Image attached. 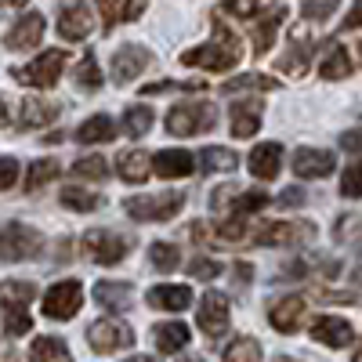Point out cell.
<instances>
[{
  "mask_svg": "<svg viewBox=\"0 0 362 362\" xmlns=\"http://www.w3.org/2000/svg\"><path fill=\"white\" fill-rule=\"evenodd\" d=\"M29 0H0V8H25Z\"/></svg>",
  "mask_w": 362,
  "mask_h": 362,
  "instance_id": "cell-54",
  "label": "cell"
},
{
  "mask_svg": "<svg viewBox=\"0 0 362 362\" xmlns=\"http://www.w3.org/2000/svg\"><path fill=\"white\" fill-rule=\"evenodd\" d=\"M272 199H268V192H261V189H247V192H235L232 199H228V214H257V210H264Z\"/></svg>",
  "mask_w": 362,
  "mask_h": 362,
  "instance_id": "cell-32",
  "label": "cell"
},
{
  "mask_svg": "<svg viewBox=\"0 0 362 362\" xmlns=\"http://www.w3.org/2000/svg\"><path fill=\"white\" fill-rule=\"evenodd\" d=\"M341 25H344V29H358V25H362V0H355L351 11H348V18H344Z\"/></svg>",
  "mask_w": 362,
  "mask_h": 362,
  "instance_id": "cell-51",
  "label": "cell"
},
{
  "mask_svg": "<svg viewBox=\"0 0 362 362\" xmlns=\"http://www.w3.org/2000/svg\"><path fill=\"white\" fill-rule=\"evenodd\" d=\"M124 362H156V358H148V355H131V358H124Z\"/></svg>",
  "mask_w": 362,
  "mask_h": 362,
  "instance_id": "cell-55",
  "label": "cell"
},
{
  "mask_svg": "<svg viewBox=\"0 0 362 362\" xmlns=\"http://www.w3.org/2000/svg\"><path fill=\"white\" fill-rule=\"evenodd\" d=\"M225 362H261V344L254 337H235L225 348Z\"/></svg>",
  "mask_w": 362,
  "mask_h": 362,
  "instance_id": "cell-37",
  "label": "cell"
},
{
  "mask_svg": "<svg viewBox=\"0 0 362 362\" xmlns=\"http://www.w3.org/2000/svg\"><path fill=\"white\" fill-rule=\"evenodd\" d=\"M153 66V54L138 44H124L119 51H112V80L116 83H131L134 76H141Z\"/></svg>",
  "mask_w": 362,
  "mask_h": 362,
  "instance_id": "cell-11",
  "label": "cell"
},
{
  "mask_svg": "<svg viewBox=\"0 0 362 362\" xmlns=\"http://www.w3.org/2000/svg\"><path fill=\"white\" fill-rule=\"evenodd\" d=\"M153 124H156V116H153V109H145V105H131V109L124 112V131L134 134V138H141Z\"/></svg>",
  "mask_w": 362,
  "mask_h": 362,
  "instance_id": "cell-38",
  "label": "cell"
},
{
  "mask_svg": "<svg viewBox=\"0 0 362 362\" xmlns=\"http://www.w3.org/2000/svg\"><path fill=\"white\" fill-rule=\"evenodd\" d=\"M90 29H95V15H90L87 4H69L58 11V37L62 40H87Z\"/></svg>",
  "mask_w": 362,
  "mask_h": 362,
  "instance_id": "cell-14",
  "label": "cell"
},
{
  "mask_svg": "<svg viewBox=\"0 0 362 362\" xmlns=\"http://www.w3.org/2000/svg\"><path fill=\"white\" fill-rule=\"evenodd\" d=\"M239 167V156L232 148H221V145H206L199 153V170L203 174H225V170H235Z\"/></svg>",
  "mask_w": 362,
  "mask_h": 362,
  "instance_id": "cell-25",
  "label": "cell"
},
{
  "mask_svg": "<svg viewBox=\"0 0 362 362\" xmlns=\"http://www.w3.org/2000/svg\"><path fill=\"white\" fill-rule=\"evenodd\" d=\"M239 58H243L239 37L225 22H214V37H210L206 44H199V47H189L185 54H181V62L192 66V69H206V73H228V69L239 66Z\"/></svg>",
  "mask_w": 362,
  "mask_h": 362,
  "instance_id": "cell-1",
  "label": "cell"
},
{
  "mask_svg": "<svg viewBox=\"0 0 362 362\" xmlns=\"http://www.w3.org/2000/svg\"><path fill=\"white\" fill-rule=\"evenodd\" d=\"M305 312H308V300L300 297V293H290L283 300H276L268 312V322L279 329V334H297L300 322H305Z\"/></svg>",
  "mask_w": 362,
  "mask_h": 362,
  "instance_id": "cell-12",
  "label": "cell"
},
{
  "mask_svg": "<svg viewBox=\"0 0 362 362\" xmlns=\"http://www.w3.org/2000/svg\"><path fill=\"white\" fill-rule=\"evenodd\" d=\"M276 203H279V206H286V210H290V206H305V192H300V189H286Z\"/></svg>",
  "mask_w": 362,
  "mask_h": 362,
  "instance_id": "cell-50",
  "label": "cell"
},
{
  "mask_svg": "<svg viewBox=\"0 0 362 362\" xmlns=\"http://www.w3.org/2000/svg\"><path fill=\"white\" fill-rule=\"evenodd\" d=\"M355 362H362V348H358V351H355Z\"/></svg>",
  "mask_w": 362,
  "mask_h": 362,
  "instance_id": "cell-58",
  "label": "cell"
},
{
  "mask_svg": "<svg viewBox=\"0 0 362 362\" xmlns=\"http://www.w3.org/2000/svg\"><path fill=\"white\" fill-rule=\"evenodd\" d=\"M250 174L257 181H272L279 170H283V145L279 141H264V145H254V153H250Z\"/></svg>",
  "mask_w": 362,
  "mask_h": 362,
  "instance_id": "cell-17",
  "label": "cell"
},
{
  "mask_svg": "<svg viewBox=\"0 0 362 362\" xmlns=\"http://www.w3.org/2000/svg\"><path fill=\"white\" fill-rule=\"evenodd\" d=\"M279 80H272V76H261V73H243V76H235L225 83V95H235V90H276Z\"/></svg>",
  "mask_w": 362,
  "mask_h": 362,
  "instance_id": "cell-35",
  "label": "cell"
},
{
  "mask_svg": "<svg viewBox=\"0 0 362 362\" xmlns=\"http://www.w3.org/2000/svg\"><path fill=\"white\" fill-rule=\"evenodd\" d=\"M148 0H98V8L105 15V29L119 25V22H134L145 11Z\"/></svg>",
  "mask_w": 362,
  "mask_h": 362,
  "instance_id": "cell-23",
  "label": "cell"
},
{
  "mask_svg": "<svg viewBox=\"0 0 362 362\" xmlns=\"http://www.w3.org/2000/svg\"><path fill=\"white\" fill-rule=\"evenodd\" d=\"M283 18H286V11H283V8H272V15H264V18H261V25L254 29V51H257V54H264V51L272 47V40H276L279 25H283Z\"/></svg>",
  "mask_w": 362,
  "mask_h": 362,
  "instance_id": "cell-30",
  "label": "cell"
},
{
  "mask_svg": "<svg viewBox=\"0 0 362 362\" xmlns=\"http://www.w3.org/2000/svg\"><path fill=\"white\" fill-rule=\"evenodd\" d=\"M87 344L98 355H109V351H119V348H131L134 329L127 322H119V319H98V322L87 326Z\"/></svg>",
  "mask_w": 362,
  "mask_h": 362,
  "instance_id": "cell-7",
  "label": "cell"
},
{
  "mask_svg": "<svg viewBox=\"0 0 362 362\" xmlns=\"http://www.w3.org/2000/svg\"><path fill=\"white\" fill-rule=\"evenodd\" d=\"M196 319H199V329H203L206 337H221L225 329H228V297L218 293V290L203 293Z\"/></svg>",
  "mask_w": 362,
  "mask_h": 362,
  "instance_id": "cell-10",
  "label": "cell"
},
{
  "mask_svg": "<svg viewBox=\"0 0 362 362\" xmlns=\"http://www.w3.org/2000/svg\"><path fill=\"white\" fill-rule=\"evenodd\" d=\"M167 90H203V80H160V83H145L141 95H167Z\"/></svg>",
  "mask_w": 362,
  "mask_h": 362,
  "instance_id": "cell-43",
  "label": "cell"
},
{
  "mask_svg": "<svg viewBox=\"0 0 362 362\" xmlns=\"http://www.w3.org/2000/svg\"><path fill=\"white\" fill-rule=\"evenodd\" d=\"M112 138H116V127H112V116H105V112L83 119V124L76 127L80 145H102V141H112Z\"/></svg>",
  "mask_w": 362,
  "mask_h": 362,
  "instance_id": "cell-22",
  "label": "cell"
},
{
  "mask_svg": "<svg viewBox=\"0 0 362 362\" xmlns=\"http://www.w3.org/2000/svg\"><path fill=\"white\" fill-rule=\"evenodd\" d=\"M127 239L124 235H116L109 228H90L83 235V254L95 261V264H116V261H124L127 257Z\"/></svg>",
  "mask_w": 362,
  "mask_h": 362,
  "instance_id": "cell-8",
  "label": "cell"
},
{
  "mask_svg": "<svg viewBox=\"0 0 362 362\" xmlns=\"http://www.w3.org/2000/svg\"><path fill=\"white\" fill-rule=\"evenodd\" d=\"M95 305H102L105 312H127L131 308V283H112V279L95 283Z\"/></svg>",
  "mask_w": 362,
  "mask_h": 362,
  "instance_id": "cell-21",
  "label": "cell"
},
{
  "mask_svg": "<svg viewBox=\"0 0 362 362\" xmlns=\"http://www.w3.org/2000/svg\"><path fill=\"white\" fill-rule=\"evenodd\" d=\"M29 326H33V319H29V308H4V334H8V337L29 334Z\"/></svg>",
  "mask_w": 362,
  "mask_h": 362,
  "instance_id": "cell-42",
  "label": "cell"
},
{
  "mask_svg": "<svg viewBox=\"0 0 362 362\" xmlns=\"http://www.w3.org/2000/svg\"><path fill=\"white\" fill-rule=\"evenodd\" d=\"M232 272H235V279H239V283H247V279L254 276V268H250V264H235Z\"/></svg>",
  "mask_w": 362,
  "mask_h": 362,
  "instance_id": "cell-52",
  "label": "cell"
},
{
  "mask_svg": "<svg viewBox=\"0 0 362 362\" xmlns=\"http://www.w3.org/2000/svg\"><path fill=\"white\" fill-rule=\"evenodd\" d=\"M276 362H300V358H290V355H279Z\"/></svg>",
  "mask_w": 362,
  "mask_h": 362,
  "instance_id": "cell-56",
  "label": "cell"
},
{
  "mask_svg": "<svg viewBox=\"0 0 362 362\" xmlns=\"http://www.w3.org/2000/svg\"><path fill=\"white\" fill-rule=\"evenodd\" d=\"M76 87L80 90H90V95H95V90L102 87V73H98V58L95 54H83L80 62H76Z\"/></svg>",
  "mask_w": 362,
  "mask_h": 362,
  "instance_id": "cell-33",
  "label": "cell"
},
{
  "mask_svg": "<svg viewBox=\"0 0 362 362\" xmlns=\"http://www.w3.org/2000/svg\"><path fill=\"white\" fill-rule=\"evenodd\" d=\"M261 127V105L257 102H239L232 105V134L235 138H254Z\"/></svg>",
  "mask_w": 362,
  "mask_h": 362,
  "instance_id": "cell-24",
  "label": "cell"
},
{
  "mask_svg": "<svg viewBox=\"0 0 362 362\" xmlns=\"http://www.w3.org/2000/svg\"><path fill=\"white\" fill-rule=\"evenodd\" d=\"M58 177V163L54 160H37V163H29V174H25V192H37L44 189L47 181Z\"/></svg>",
  "mask_w": 362,
  "mask_h": 362,
  "instance_id": "cell-36",
  "label": "cell"
},
{
  "mask_svg": "<svg viewBox=\"0 0 362 362\" xmlns=\"http://www.w3.org/2000/svg\"><path fill=\"white\" fill-rule=\"evenodd\" d=\"M341 145H344V153H362V127H351V131H344Z\"/></svg>",
  "mask_w": 362,
  "mask_h": 362,
  "instance_id": "cell-49",
  "label": "cell"
},
{
  "mask_svg": "<svg viewBox=\"0 0 362 362\" xmlns=\"http://www.w3.org/2000/svg\"><path fill=\"white\" fill-rule=\"evenodd\" d=\"M312 337L322 341L326 348H348V344L355 341V329H351V322L341 319V315H319V319L312 322Z\"/></svg>",
  "mask_w": 362,
  "mask_h": 362,
  "instance_id": "cell-15",
  "label": "cell"
},
{
  "mask_svg": "<svg viewBox=\"0 0 362 362\" xmlns=\"http://www.w3.org/2000/svg\"><path fill=\"white\" fill-rule=\"evenodd\" d=\"M116 170H119V177H124V181H131V185H141L153 167H148V156L141 153V148H131V153H119Z\"/></svg>",
  "mask_w": 362,
  "mask_h": 362,
  "instance_id": "cell-26",
  "label": "cell"
},
{
  "mask_svg": "<svg viewBox=\"0 0 362 362\" xmlns=\"http://www.w3.org/2000/svg\"><path fill=\"white\" fill-rule=\"evenodd\" d=\"M62 66H66V51H44V54H37L29 66H22V69H15L11 76L18 80V83H25V87H54L58 83V76H62Z\"/></svg>",
  "mask_w": 362,
  "mask_h": 362,
  "instance_id": "cell-6",
  "label": "cell"
},
{
  "mask_svg": "<svg viewBox=\"0 0 362 362\" xmlns=\"http://www.w3.org/2000/svg\"><path fill=\"white\" fill-rule=\"evenodd\" d=\"M308 54H312V51H308V44H305V40H297V44L290 47V54H279V62H276V66H279V73L300 76V73L308 69Z\"/></svg>",
  "mask_w": 362,
  "mask_h": 362,
  "instance_id": "cell-34",
  "label": "cell"
},
{
  "mask_svg": "<svg viewBox=\"0 0 362 362\" xmlns=\"http://www.w3.org/2000/svg\"><path fill=\"white\" fill-rule=\"evenodd\" d=\"M355 279H358V283H362V264H358V268H355Z\"/></svg>",
  "mask_w": 362,
  "mask_h": 362,
  "instance_id": "cell-57",
  "label": "cell"
},
{
  "mask_svg": "<svg viewBox=\"0 0 362 362\" xmlns=\"http://www.w3.org/2000/svg\"><path fill=\"white\" fill-rule=\"evenodd\" d=\"M218 272H221V264L210 261V257H196V261L189 264V276H192V279H214Z\"/></svg>",
  "mask_w": 362,
  "mask_h": 362,
  "instance_id": "cell-47",
  "label": "cell"
},
{
  "mask_svg": "<svg viewBox=\"0 0 362 362\" xmlns=\"http://www.w3.org/2000/svg\"><path fill=\"white\" fill-rule=\"evenodd\" d=\"M148 167L170 181V177H189L196 170V160L185 153V148H163V153H156L153 160H148Z\"/></svg>",
  "mask_w": 362,
  "mask_h": 362,
  "instance_id": "cell-18",
  "label": "cell"
},
{
  "mask_svg": "<svg viewBox=\"0 0 362 362\" xmlns=\"http://www.w3.org/2000/svg\"><path fill=\"white\" fill-rule=\"evenodd\" d=\"M153 337H156V348H160V351L174 355V351H181V348L189 344V326L177 322V319H174V322H160Z\"/></svg>",
  "mask_w": 362,
  "mask_h": 362,
  "instance_id": "cell-27",
  "label": "cell"
},
{
  "mask_svg": "<svg viewBox=\"0 0 362 362\" xmlns=\"http://www.w3.org/2000/svg\"><path fill=\"white\" fill-rule=\"evenodd\" d=\"M148 261H153L156 272H174L181 264V254L174 250V243H153L148 247Z\"/></svg>",
  "mask_w": 362,
  "mask_h": 362,
  "instance_id": "cell-41",
  "label": "cell"
},
{
  "mask_svg": "<svg viewBox=\"0 0 362 362\" xmlns=\"http://www.w3.org/2000/svg\"><path fill=\"white\" fill-rule=\"evenodd\" d=\"M58 109L54 102H44V98H25L22 102V112H18V127H25V131H33V127H47V124H54L58 119Z\"/></svg>",
  "mask_w": 362,
  "mask_h": 362,
  "instance_id": "cell-20",
  "label": "cell"
},
{
  "mask_svg": "<svg viewBox=\"0 0 362 362\" xmlns=\"http://www.w3.org/2000/svg\"><path fill=\"white\" fill-rule=\"evenodd\" d=\"M62 206H69V210H76V214H87V210H98L102 206V196H95V192H83V189H62Z\"/></svg>",
  "mask_w": 362,
  "mask_h": 362,
  "instance_id": "cell-39",
  "label": "cell"
},
{
  "mask_svg": "<svg viewBox=\"0 0 362 362\" xmlns=\"http://www.w3.org/2000/svg\"><path fill=\"white\" fill-rule=\"evenodd\" d=\"M44 37V15L40 11H29L22 15L8 33H4V47L8 51H29V47H37Z\"/></svg>",
  "mask_w": 362,
  "mask_h": 362,
  "instance_id": "cell-13",
  "label": "cell"
},
{
  "mask_svg": "<svg viewBox=\"0 0 362 362\" xmlns=\"http://www.w3.org/2000/svg\"><path fill=\"white\" fill-rule=\"evenodd\" d=\"M250 239L261 247H300L315 239V225L312 221H264Z\"/></svg>",
  "mask_w": 362,
  "mask_h": 362,
  "instance_id": "cell-4",
  "label": "cell"
},
{
  "mask_svg": "<svg viewBox=\"0 0 362 362\" xmlns=\"http://www.w3.org/2000/svg\"><path fill=\"white\" fill-rule=\"evenodd\" d=\"M341 192L348 199H362V163H351L344 174H341Z\"/></svg>",
  "mask_w": 362,
  "mask_h": 362,
  "instance_id": "cell-45",
  "label": "cell"
},
{
  "mask_svg": "<svg viewBox=\"0 0 362 362\" xmlns=\"http://www.w3.org/2000/svg\"><path fill=\"white\" fill-rule=\"evenodd\" d=\"M40 247H44V239H40L37 228L18 225V221H11V225L0 228V261H8V264L29 261V257L40 254Z\"/></svg>",
  "mask_w": 362,
  "mask_h": 362,
  "instance_id": "cell-3",
  "label": "cell"
},
{
  "mask_svg": "<svg viewBox=\"0 0 362 362\" xmlns=\"http://www.w3.org/2000/svg\"><path fill=\"white\" fill-rule=\"evenodd\" d=\"M189 362H203V358H189Z\"/></svg>",
  "mask_w": 362,
  "mask_h": 362,
  "instance_id": "cell-59",
  "label": "cell"
},
{
  "mask_svg": "<svg viewBox=\"0 0 362 362\" xmlns=\"http://www.w3.org/2000/svg\"><path fill=\"white\" fill-rule=\"evenodd\" d=\"M11 124V112H8V98L0 95V127H8Z\"/></svg>",
  "mask_w": 362,
  "mask_h": 362,
  "instance_id": "cell-53",
  "label": "cell"
},
{
  "mask_svg": "<svg viewBox=\"0 0 362 362\" xmlns=\"http://www.w3.org/2000/svg\"><path fill=\"white\" fill-rule=\"evenodd\" d=\"M290 163H293L297 177H329L334 174V153H326V148H297Z\"/></svg>",
  "mask_w": 362,
  "mask_h": 362,
  "instance_id": "cell-16",
  "label": "cell"
},
{
  "mask_svg": "<svg viewBox=\"0 0 362 362\" xmlns=\"http://www.w3.org/2000/svg\"><path fill=\"white\" fill-rule=\"evenodd\" d=\"M83 305V286L76 279H62V283H54L47 293H44V315L47 319H73Z\"/></svg>",
  "mask_w": 362,
  "mask_h": 362,
  "instance_id": "cell-9",
  "label": "cell"
},
{
  "mask_svg": "<svg viewBox=\"0 0 362 362\" xmlns=\"http://www.w3.org/2000/svg\"><path fill=\"white\" fill-rule=\"evenodd\" d=\"M29 362H73L66 341L58 337H37L33 344H29Z\"/></svg>",
  "mask_w": 362,
  "mask_h": 362,
  "instance_id": "cell-28",
  "label": "cell"
},
{
  "mask_svg": "<svg viewBox=\"0 0 362 362\" xmlns=\"http://www.w3.org/2000/svg\"><path fill=\"white\" fill-rule=\"evenodd\" d=\"M148 305L160 308V312H185L192 305V290L189 286H174V283L153 286L148 290Z\"/></svg>",
  "mask_w": 362,
  "mask_h": 362,
  "instance_id": "cell-19",
  "label": "cell"
},
{
  "mask_svg": "<svg viewBox=\"0 0 362 362\" xmlns=\"http://www.w3.org/2000/svg\"><path fill=\"white\" fill-rule=\"evenodd\" d=\"M218 124V109L206 105V102H185V105H174L167 112V131L177 138H192L203 134Z\"/></svg>",
  "mask_w": 362,
  "mask_h": 362,
  "instance_id": "cell-2",
  "label": "cell"
},
{
  "mask_svg": "<svg viewBox=\"0 0 362 362\" xmlns=\"http://www.w3.org/2000/svg\"><path fill=\"white\" fill-rule=\"evenodd\" d=\"M268 4H272V0H228V11L235 18H257Z\"/></svg>",
  "mask_w": 362,
  "mask_h": 362,
  "instance_id": "cell-46",
  "label": "cell"
},
{
  "mask_svg": "<svg viewBox=\"0 0 362 362\" xmlns=\"http://www.w3.org/2000/svg\"><path fill=\"white\" fill-rule=\"evenodd\" d=\"M73 174L83 177V181H105V177H109V163H105L102 156H80V160L73 163Z\"/></svg>",
  "mask_w": 362,
  "mask_h": 362,
  "instance_id": "cell-40",
  "label": "cell"
},
{
  "mask_svg": "<svg viewBox=\"0 0 362 362\" xmlns=\"http://www.w3.org/2000/svg\"><path fill=\"white\" fill-rule=\"evenodd\" d=\"M181 206H185V196H181V192L131 196V199H127V214H131L134 221H170Z\"/></svg>",
  "mask_w": 362,
  "mask_h": 362,
  "instance_id": "cell-5",
  "label": "cell"
},
{
  "mask_svg": "<svg viewBox=\"0 0 362 362\" xmlns=\"http://www.w3.org/2000/svg\"><path fill=\"white\" fill-rule=\"evenodd\" d=\"M15 181H18V163L11 156H0V192L11 189Z\"/></svg>",
  "mask_w": 362,
  "mask_h": 362,
  "instance_id": "cell-48",
  "label": "cell"
},
{
  "mask_svg": "<svg viewBox=\"0 0 362 362\" xmlns=\"http://www.w3.org/2000/svg\"><path fill=\"white\" fill-rule=\"evenodd\" d=\"M37 297V286L25 279H11L0 286V308H29V300Z\"/></svg>",
  "mask_w": 362,
  "mask_h": 362,
  "instance_id": "cell-29",
  "label": "cell"
},
{
  "mask_svg": "<svg viewBox=\"0 0 362 362\" xmlns=\"http://www.w3.org/2000/svg\"><path fill=\"white\" fill-rule=\"evenodd\" d=\"M348 73H351V54H348V47H334L322 62H319V76L322 80H348Z\"/></svg>",
  "mask_w": 362,
  "mask_h": 362,
  "instance_id": "cell-31",
  "label": "cell"
},
{
  "mask_svg": "<svg viewBox=\"0 0 362 362\" xmlns=\"http://www.w3.org/2000/svg\"><path fill=\"white\" fill-rule=\"evenodd\" d=\"M337 4L341 0H305V4H300V15H305L308 22H326L337 11Z\"/></svg>",
  "mask_w": 362,
  "mask_h": 362,
  "instance_id": "cell-44",
  "label": "cell"
}]
</instances>
